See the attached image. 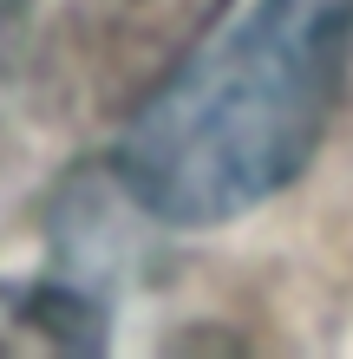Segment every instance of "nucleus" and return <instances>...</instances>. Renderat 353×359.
I'll list each match as a JSON object with an SVG mask.
<instances>
[{"label": "nucleus", "instance_id": "nucleus-1", "mask_svg": "<svg viewBox=\"0 0 353 359\" xmlns=\"http://www.w3.org/2000/svg\"><path fill=\"white\" fill-rule=\"evenodd\" d=\"M353 53V0H255L118 124L112 177L164 229H216L314 163Z\"/></svg>", "mask_w": 353, "mask_h": 359}, {"label": "nucleus", "instance_id": "nucleus-2", "mask_svg": "<svg viewBox=\"0 0 353 359\" xmlns=\"http://www.w3.org/2000/svg\"><path fill=\"white\" fill-rule=\"evenodd\" d=\"M229 0H72L46 39L39 92L66 124H124L203 46Z\"/></svg>", "mask_w": 353, "mask_h": 359}, {"label": "nucleus", "instance_id": "nucleus-3", "mask_svg": "<svg viewBox=\"0 0 353 359\" xmlns=\"http://www.w3.org/2000/svg\"><path fill=\"white\" fill-rule=\"evenodd\" d=\"M0 353H105V307L79 287H0Z\"/></svg>", "mask_w": 353, "mask_h": 359}, {"label": "nucleus", "instance_id": "nucleus-4", "mask_svg": "<svg viewBox=\"0 0 353 359\" xmlns=\"http://www.w3.org/2000/svg\"><path fill=\"white\" fill-rule=\"evenodd\" d=\"M13 20H20V0H0V53H7V39H13Z\"/></svg>", "mask_w": 353, "mask_h": 359}]
</instances>
